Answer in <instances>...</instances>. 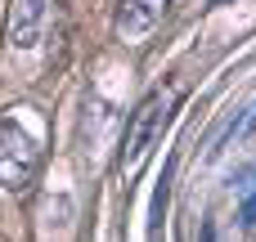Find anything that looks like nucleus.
Segmentation results:
<instances>
[{
    "mask_svg": "<svg viewBox=\"0 0 256 242\" xmlns=\"http://www.w3.org/2000/svg\"><path fill=\"white\" fill-rule=\"evenodd\" d=\"M45 162V126L36 117V108L14 103L0 112V189L4 193H22L36 184Z\"/></svg>",
    "mask_w": 256,
    "mask_h": 242,
    "instance_id": "obj_1",
    "label": "nucleus"
},
{
    "mask_svg": "<svg viewBox=\"0 0 256 242\" xmlns=\"http://www.w3.org/2000/svg\"><path fill=\"white\" fill-rule=\"evenodd\" d=\"M176 103H180V85H166V90H153V94L130 112L126 139H122V166H135V162L148 153V144H153V139L162 135V126L171 121Z\"/></svg>",
    "mask_w": 256,
    "mask_h": 242,
    "instance_id": "obj_2",
    "label": "nucleus"
},
{
    "mask_svg": "<svg viewBox=\"0 0 256 242\" xmlns=\"http://www.w3.org/2000/svg\"><path fill=\"white\" fill-rule=\"evenodd\" d=\"M54 18H58V0H14V9H9V49L18 58L45 54Z\"/></svg>",
    "mask_w": 256,
    "mask_h": 242,
    "instance_id": "obj_3",
    "label": "nucleus"
},
{
    "mask_svg": "<svg viewBox=\"0 0 256 242\" xmlns=\"http://www.w3.org/2000/svg\"><path fill=\"white\" fill-rule=\"evenodd\" d=\"M166 9H171V0H117L112 27H117V36L130 40V45H135V40H148V36L162 27Z\"/></svg>",
    "mask_w": 256,
    "mask_h": 242,
    "instance_id": "obj_4",
    "label": "nucleus"
},
{
    "mask_svg": "<svg viewBox=\"0 0 256 242\" xmlns=\"http://www.w3.org/2000/svg\"><path fill=\"white\" fill-rule=\"evenodd\" d=\"M243 225H256V198H248V207H243Z\"/></svg>",
    "mask_w": 256,
    "mask_h": 242,
    "instance_id": "obj_5",
    "label": "nucleus"
},
{
    "mask_svg": "<svg viewBox=\"0 0 256 242\" xmlns=\"http://www.w3.org/2000/svg\"><path fill=\"white\" fill-rule=\"evenodd\" d=\"M248 126H252V130H256V117H252V121H248Z\"/></svg>",
    "mask_w": 256,
    "mask_h": 242,
    "instance_id": "obj_6",
    "label": "nucleus"
},
{
    "mask_svg": "<svg viewBox=\"0 0 256 242\" xmlns=\"http://www.w3.org/2000/svg\"><path fill=\"white\" fill-rule=\"evenodd\" d=\"M216 4H225V0H216Z\"/></svg>",
    "mask_w": 256,
    "mask_h": 242,
    "instance_id": "obj_7",
    "label": "nucleus"
}]
</instances>
